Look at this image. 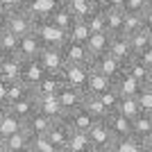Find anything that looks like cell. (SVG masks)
<instances>
[{
	"mask_svg": "<svg viewBox=\"0 0 152 152\" xmlns=\"http://www.w3.org/2000/svg\"><path fill=\"white\" fill-rule=\"evenodd\" d=\"M136 59H139V61L143 64L145 68H150V70H152V45H148L145 50H141L139 55H136Z\"/></svg>",
	"mask_w": 152,
	"mask_h": 152,
	"instance_id": "obj_26",
	"label": "cell"
},
{
	"mask_svg": "<svg viewBox=\"0 0 152 152\" xmlns=\"http://www.w3.org/2000/svg\"><path fill=\"white\" fill-rule=\"evenodd\" d=\"M150 2H152V0H150Z\"/></svg>",
	"mask_w": 152,
	"mask_h": 152,
	"instance_id": "obj_36",
	"label": "cell"
},
{
	"mask_svg": "<svg viewBox=\"0 0 152 152\" xmlns=\"http://www.w3.org/2000/svg\"><path fill=\"white\" fill-rule=\"evenodd\" d=\"M150 5H152L150 0H125L123 9H125L127 14H145Z\"/></svg>",
	"mask_w": 152,
	"mask_h": 152,
	"instance_id": "obj_24",
	"label": "cell"
},
{
	"mask_svg": "<svg viewBox=\"0 0 152 152\" xmlns=\"http://www.w3.org/2000/svg\"><path fill=\"white\" fill-rule=\"evenodd\" d=\"M57 98H59V102H61L64 111L68 114V111H73V109H77L80 104H82L84 91L82 89H73V86H66V84H64L61 89L57 91Z\"/></svg>",
	"mask_w": 152,
	"mask_h": 152,
	"instance_id": "obj_8",
	"label": "cell"
},
{
	"mask_svg": "<svg viewBox=\"0 0 152 152\" xmlns=\"http://www.w3.org/2000/svg\"><path fill=\"white\" fill-rule=\"evenodd\" d=\"M143 86H145V84H141L139 80H136L134 75H129L125 68H123L121 73H118V77L114 80V89L121 95H127V98H136Z\"/></svg>",
	"mask_w": 152,
	"mask_h": 152,
	"instance_id": "obj_3",
	"label": "cell"
},
{
	"mask_svg": "<svg viewBox=\"0 0 152 152\" xmlns=\"http://www.w3.org/2000/svg\"><path fill=\"white\" fill-rule=\"evenodd\" d=\"M100 5L107 7V9H123L125 0H100Z\"/></svg>",
	"mask_w": 152,
	"mask_h": 152,
	"instance_id": "obj_27",
	"label": "cell"
},
{
	"mask_svg": "<svg viewBox=\"0 0 152 152\" xmlns=\"http://www.w3.org/2000/svg\"><path fill=\"white\" fill-rule=\"evenodd\" d=\"M43 77H45V70H43V66H41V61L30 59V61L20 68V80H18V82H23L30 91H34V86H37Z\"/></svg>",
	"mask_w": 152,
	"mask_h": 152,
	"instance_id": "obj_5",
	"label": "cell"
},
{
	"mask_svg": "<svg viewBox=\"0 0 152 152\" xmlns=\"http://www.w3.org/2000/svg\"><path fill=\"white\" fill-rule=\"evenodd\" d=\"M136 100H139L141 111H143V114H150V116H152V91L148 89V86H143V89L139 91Z\"/></svg>",
	"mask_w": 152,
	"mask_h": 152,
	"instance_id": "obj_25",
	"label": "cell"
},
{
	"mask_svg": "<svg viewBox=\"0 0 152 152\" xmlns=\"http://www.w3.org/2000/svg\"><path fill=\"white\" fill-rule=\"evenodd\" d=\"M91 68L102 73V75H107L109 80L114 82L116 77H118V73L125 68V64H123L121 59H116L111 52H102V55H98L95 59H91Z\"/></svg>",
	"mask_w": 152,
	"mask_h": 152,
	"instance_id": "obj_1",
	"label": "cell"
},
{
	"mask_svg": "<svg viewBox=\"0 0 152 152\" xmlns=\"http://www.w3.org/2000/svg\"><path fill=\"white\" fill-rule=\"evenodd\" d=\"M104 18H107V32L109 34H121L123 32L125 9H107L104 7Z\"/></svg>",
	"mask_w": 152,
	"mask_h": 152,
	"instance_id": "obj_19",
	"label": "cell"
},
{
	"mask_svg": "<svg viewBox=\"0 0 152 152\" xmlns=\"http://www.w3.org/2000/svg\"><path fill=\"white\" fill-rule=\"evenodd\" d=\"M64 57L66 64H91V57L86 52V45L84 43H75V41H68L66 43V50H64Z\"/></svg>",
	"mask_w": 152,
	"mask_h": 152,
	"instance_id": "obj_13",
	"label": "cell"
},
{
	"mask_svg": "<svg viewBox=\"0 0 152 152\" xmlns=\"http://www.w3.org/2000/svg\"><path fill=\"white\" fill-rule=\"evenodd\" d=\"M127 41H129V48H132L134 57H136L141 50H145L148 45H152V30H148V27H141L139 32L129 34V37H127Z\"/></svg>",
	"mask_w": 152,
	"mask_h": 152,
	"instance_id": "obj_14",
	"label": "cell"
},
{
	"mask_svg": "<svg viewBox=\"0 0 152 152\" xmlns=\"http://www.w3.org/2000/svg\"><path fill=\"white\" fill-rule=\"evenodd\" d=\"M89 148H91V141L86 132H70L64 152H89Z\"/></svg>",
	"mask_w": 152,
	"mask_h": 152,
	"instance_id": "obj_16",
	"label": "cell"
},
{
	"mask_svg": "<svg viewBox=\"0 0 152 152\" xmlns=\"http://www.w3.org/2000/svg\"><path fill=\"white\" fill-rule=\"evenodd\" d=\"M30 152H59V150L52 145L50 141H48V136H45V134H41V136H32Z\"/></svg>",
	"mask_w": 152,
	"mask_h": 152,
	"instance_id": "obj_23",
	"label": "cell"
},
{
	"mask_svg": "<svg viewBox=\"0 0 152 152\" xmlns=\"http://www.w3.org/2000/svg\"><path fill=\"white\" fill-rule=\"evenodd\" d=\"M116 111H121L123 116L127 118H134V116L141 114V107H139V100L136 98H127V95H121V102H118V109Z\"/></svg>",
	"mask_w": 152,
	"mask_h": 152,
	"instance_id": "obj_21",
	"label": "cell"
},
{
	"mask_svg": "<svg viewBox=\"0 0 152 152\" xmlns=\"http://www.w3.org/2000/svg\"><path fill=\"white\" fill-rule=\"evenodd\" d=\"M89 152H109V148H98V145H91Z\"/></svg>",
	"mask_w": 152,
	"mask_h": 152,
	"instance_id": "obj_30",
	"label": "cell"
},
{
	"mask_svg": "<svg viewBox=\"0 0 152 152\" xmlns=\"http://www.w3.org/2000/svg\"><path fill=\"white\" fill-rule=\"evenodd\" d=\"M114 86V82L109 80L107 75H102V73H98V70L91 68L89 70V77H86V84H84V93L89 95H100L102 91H107Z\"/></svg>",
	"mask_w": 152,
	"mask_h": 152,
	"instance_id": "obj_11",
	"label": "cell"
},
{
	"mask_svg": "<svg viewBox=\"0 0 152 152\" xmlns=\"http://www.w3.org/2000/svg\"><path fill=\"white\" fill-rule=\"evenodd\" d=\"M5 145L14 152H30V145H32V134L27 132L25 127H20L18 132H14L12 136L5 139Z\"/></svg>",
	"mask_w": 152,
	"mask_h": 152,
	"instance_id": "obj_12",
	"label": "cell"
},
{
	"mask_svg": "<svg viewBox=\"0 0 152 152\" xmlns=\"http://www.w3.org/2000/svg\"><path fill=\"white\" fill-rule=\"evenodd\" d=\"M143 152H148V150H143Z\"/></svg>",
	"mask_w": 152,
	"mask_h": 152,
	"instance_id": "obj_35",
	"label": "cell"
},
{
	"mask_svg": "<svg viewBox=\"0 0 152 152\" xmlns=\"http://www.w3.org/2000/svg\"><path fill=\"white\" fill-rule=\"evenodd\" d=\"M148 152H152V150H148Z\"/></svg>",
	"mask_w": 152,
	"mask_h": 152,
	"instance_id": "obj_34",
	"label": "cell"
},
{
	"mask_svg": "<svg viewBox=\"0 0 152 152\" xmlns=\"http://www.w3.org/2000/svg\"><path fill=\"white\" fill-rule=\"evenodd\" d=\"M2 5H16V0H0Z\"/></svg>",
	"mask_w": 152,
	"mask_h": 152,
	"instance_id": "obj_32",
	"label": "cell"
},
{
	"mask_svg": "<svg viewBox=\"0 0 152 152\" xmlns=\"http://www.w3.org/2000/svg\"><path fill=\"white\" fill-rule=\"evenodd\" d=\"M107 127L111 129L114 134V139H123V136H132V118H127L123 116L121 111H114V114H109L104 118Z\"/></svg>",
	"mask_w": 152,
	"mask_h": 152,
	"instance_id": "obj_6",
	"label": "cell"
},
{
	"mask_svg": "<svg viewBox=\"0 0 152 152\" xmlns=\"http://www.w3.org/2000/svg\"><path fill=\"white\" fill-rule=\"evenodd\" d=\"M143 18H145V27H148V30H152V5L148 7V12L143 14Z\"/></svg>",
	"mask_w": 152,
	"mask_h": 152,
	"instance_id": "obj_28",
	"label": "cell"
},
{
	"mask_svg": "<svg viewBox=\"0 0 152 152\" xmlns=\"http://www.w3.org/2000/svg\"><path fill=\"white\" fill-rule=\"evenodd\" d=\"M107 52H111V55H114L116 59H121L123 64H127L134 57V52H132V48H129V41H127L125 34H111Z\"/></svg>",
	"mask_w": 152,
	"mask_h": 152,
	"instance_id": "obj_7",
	"label": "cell"
},
{
	"mask_svg": "<svg viewBox=\"0 0 152 152\" xmlns=\"http://www.w3.org/2000/svg\"><path fill=\"white\" fill-rule=\"evenodd\" d=\"M141 143H143V148H145V150H152V132L145 134V136L141 139Z\"/></svg>",
	"mask_w": 152,
	"mask_h": 152,
	"instance_id": "obj_29",
	"label": "cell"
},
{
	"mask_svg": "<svg viewBox=\"0 0 152 152\" xmlns=\"http://www.w3.org/2000/svg\"><path fill=\"white\" fill-rule=\"evenodd\" d=\"M145 86H148V89L152 91V75H150V80H148V82H145Z\"/></svg>",
	"mask_w": 152,
	"mask_h": 152,
	"instance_id": "obj_33",
	"label": "cell"
},
{
	"mask_svg": "<svg viewBox=\"0 0 152 152\" xmlns=\"http://www.w3.org/2000/svg\"><path fill=\"white\" fill-rule=\"evenodd\" d=\"M143 143L136 136H123V139H114V143L109 145V152H143Z\"/></svg>",
	"mask_w": 152,
	"mask_h": 152,
	"instance_id": "obj_15",
	"label": "cell"
},
{
	"mask_svg": "<svg viewBox=\"0 0 152 152\" xmlns=\"http://www.w3.org/2000/svg\"><path fill=\"white\" fill-rule=\"evenodd\" d=\"M45 136H48V141H50L59 152H64V148H66V143H68V136H70V127L64 121H55L50 125V129L45 132Z\"/></svg>",
	"mask_w": 152,
	"mask_h": 152,
	"instance_id": "obj_9",
	"label": "cell"
},
{
	"mask_svg": "<svg viewBox=\"0 0 152 152\" xmlns=\"http://www.w3.org/2000/svg\"><path fill=\"white\" fill-rule=\"evenodd\" d=\"M109 39H111V34L109 32H91L89 39L84 41V45H86V52H89V57L95 59L98 55H102V52H107L109 48Z\"/></svg>",
	"mask_w": 152,
	"mask_h": 152,
	"instance_id": "obj_10",
	"label": "cell"
},
{
	"mask_svg": "<svg viewBox=\"0 0 152 152\" xmlns=\"http://www.w3.org/2000/svg\"><path fill=\"white\" fill-rule=\"evenodd\" d=\"M141 27H145V18H143V14H127L125 12V20H123V32L125 37L134 34V32H139Z\"/></svg>",
	"mask_w": 152,
	"mask_h": 152,
	"instance_id": "obj_20",
	"label": "cell"
},
{
	"mask_svg": "<svg viewBox=\"0 0 152 152\" xmlns=\"http://www.w3.org/2000/svg\"><path fill=\"white\" fill-rule=\"evenodd\" d=\"M150 132H152V116L150 114H143V111H141L139 116L132 118V136H136V139L141 141Z\"/></svg>",
	"mask_w": 152,
	"mask_h": 152,
	"instance_id": "obj_18",
	"label": "cell"
},
{
	"mask_svg": "<svg viewBox=\"0 0 152 152\" xmlns=\"http://www.w3.org/2000/svg\"><path fill=\"white\" fill-rule=\"evenodd\" d=\"M0 152H14V150H9V148L5 145V141H0Z\"/></svg>",
	"mask_w": 152,
	"mask_h": 152,
	"instance_id": "obj_31",
	"label": "cell"
},
{
	"mask_svg": "<svg viewBox=\"0 0 152 152\" xmlns=\"http://www.w3.org/2000/svg\"><path fill=\"white\" fill-rule=\"evenodd\" d=\"M86 134H89L91 145H98V148H109L111 143H114V134H111V129L107 127L104 118L95 121L93 125H91V129H89Z\"/></svg>",
	"mask_w": 152,
	"mask_h": 152,
	"instance_id": "obj_4",
	"label": "cell"
},
{
	"mask_svg": "<svg viewBox=\"0 0 152 152\" xmlns=\"http://www.w3.org/2000/svg\"><path fill=\"white\" fill-rule=\"evenodd\" d=\"M64 5H66V9L70 12L73 18H86L93 12L95 2H91V0H66Z\"/></svg>",
	"mask_w": 152,
	"mask_h": 152,
	"instance_id": "obj_17",
	"label": "cell"
},
{
	"mask_svg": "<svg viewBox=\"0 0 152 152\" xmlns=\"http://www.w3.org/2000/svg\"><path fill=\"white\" fill-rule=\"evenodd\" d=\"M34 102H37V111H41L43 116L52 118V121H61L64 118V107L59 102L57 93H50V95H34Z\"/></svg>",
	"mask_w": 152,
	"mask_h": 152,
	"instance_id": "obj_2",
	"label": "cell"
},
{
	"mask_svg": "<svg viewBox=\"0 0 152 152\" xmlns=\"http://www.w3.org/2000/svg\"><path fill=\"white\" fill-rule=\"evenodd\" d=\"M57 7L59 0H32V14H37V16H52Z\"/></svg>",
	"mask_w": 152,
	"mask_h": 152,
	"instance_id": "obj_22",
	"label": "cell"
}]
</instances>
